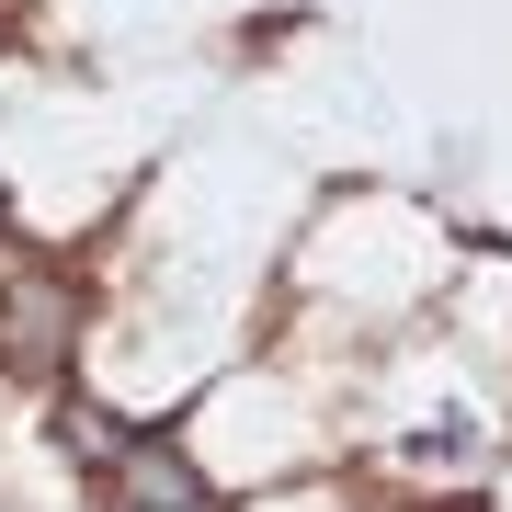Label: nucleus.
I'll return each mask as SVG.
<instances>
[{
    "label": "nucleus",
    "mask_w": 512,
    "mask_h": 512,
    "mask_svg": "<svg viewBox=\"0 0 512 512\" xmlns=\"http://www.w3.org/2000/svg\"><path fill=\"white\" fill-rule=\"evenodd\" d=\"M103 490H114V512H217V490L183 467V444H160V433H114L103 444Z\"/></svg>",
    "instance_id": "f257e3e1"
},
{
    "label": "nucleus",
    "mask_w": 512,
    "mask_h": 512,
    "mask_svg": "<svg viewBox=\"0 0 512 512\" xmlns=\"http://www.w3.org/2000/svg\"><path fill=\"white\" fill-rule=\"evenodd\" d=\"M57 353H69V285H57V274H12V285H0V365L46 376Z\"/></svg>",
    "instance_id": "f03ea898"
}]
</instances>
